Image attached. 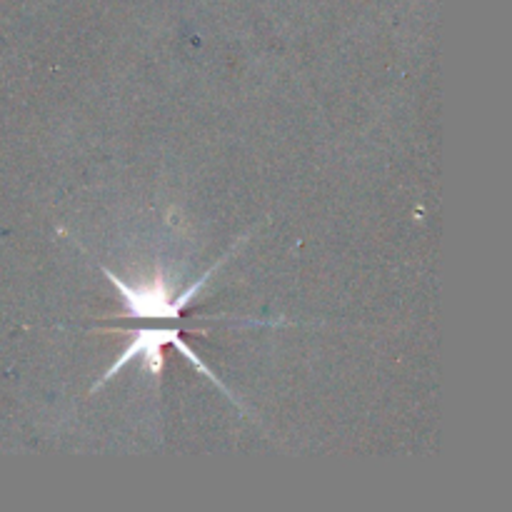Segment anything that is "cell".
<instances>
[{
  "instance_id": "cell-1",
  "label": "cell",
  "mask_w": 512,
  "mask_h": 512,
  "mask_svg": "<svg viewBox=\"0 0 512 512\" xmlns=\"http://www.w3.org/2000/svg\"><path fill=\"white\" fill-rule=\"evenodd\" d=\"M233 255V250H230L225 258H220L218 263L213 265V268L208 270V273L200 275L198 280H195L193 285H188V288L183 290L180 295H173L170 293L168 283H165L163 275H155L153 280H148V283H140V285H128L123 283V280L118 278V275L110 273L108 268H103V275L110 280V283L115 285V290H118L120 300H123V310H125V318H133V320H178L180 315H183V310L188 308L190 300L195 298V295L200 293V290L205 288V283H208L210 278L215 275V270L220 268V265L225 263V260Z\"/></svg>"
}]
</instances>
